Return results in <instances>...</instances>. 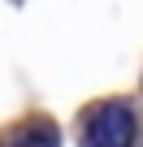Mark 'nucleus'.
Instances as JSON below:
<instances>
[{"label":"nucleus","mask_w":143,"mask_h":147,"mask_svg":"<svg viewBox=\"0 0 143 147\" xmlns=\"http://www.w3.org/2000/svg\"><path fill=\"white\" fill-rule=\"evenodd\" d=\"M0 147H61V130H56V121H48V117H26L22 125L5 130Z\"/></svg>","instance_id":"2"},{"label":"nucleus","mask_w":143,"mask_h":147,"mask_svg":"<svg viewBox=\"0 0 143 147\" xmlns=\"http://www.w3.org/2000/svg\"><path fill=\"white\" fill-rule=\"evenodd\" d=\"M83 147H134V113L126 104H100L83 121Z\"/></svg>","instance_id":"1"}]
</instances>
